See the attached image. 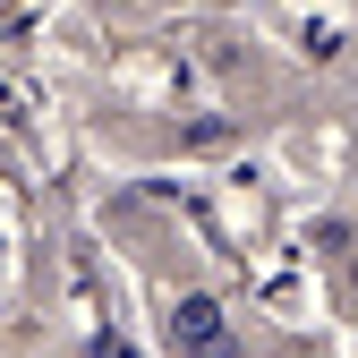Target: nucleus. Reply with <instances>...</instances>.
Wrapping results in <instances>:
<instances>
[{"label": "nucleus", "instance_id": "f257e3e1", "mask_svg": "<svg viewBox=\"0 0 358 358\" xmlns=\"http://www.w3.org/2000/svg\"><path fill=\"white\" fill-rule=\"evenodd\" d=\"M171 341L188 350V358H222V341H231V333H222V307H213V299H188V307L171 316Z\"/></svg>", "mask_w": 358, "mask_h": 358}]
</instances>
